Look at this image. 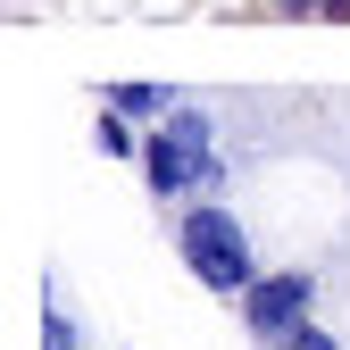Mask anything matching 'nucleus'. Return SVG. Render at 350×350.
I'll list each match as a JSON object with an SVG mask.
<instances>
[{"instance_id":"nucleus-1","label":"nucleus","mask_w":350,"mask_h":350,"mask_svg":"<svg viewBox=\"0 0 350 350\" xmlns=\"http://www.w3.org/2000/svg\"><path fill=\"white\" fill-rule=\"evenodd\" d=\"M184 267L208 284V292H250V242L226 208H200L184 217Z\"/></svg>"},{"instance_id":"nucleus-2","label":"nucleus","mask_w":350,"mask_h":350,"mask_svg":"<svg viewBox=\"0 0 350 350\" xmlns=\"http://www.w3.org/2000/svg\"><path fill=\"white\" fill-rule=\"evenodd\" d=\"M142 175H150V192H184L208 175V117L200 109H175L167 117V134L142 142Z\"/></svg>"},{"instance_id":"nucleus-3","label":"nucleus","mask_w":350,"mask_h":350,"mask_svg":"<svg viewBox=\"0 0 350 350\" xmlns=\"http://www.w3.org/2000/svg\"><path fill=\"white\" fill-rule=\"evenodd\" d=\"M300 309H309V275H267V284H250V325H258V334H300Z\"/></svg>"},{"instance_id":"nucleus-4","label":"nucleus","mask_w":350,"mask_h":350,"mask_svg":"<svg viewBox=\"0 0 350 350\" xmlns=\"http://www.w3.org/2000/svg\"><path fill=\"white\" fill-rule=\"evenodd\" d=\"M109 100H117L125 117H159V109H167L175 92H167V83H117V92H109Z\"/></svg>"},{"instance_id":"nucleus-5","label":"nucleus","mask_w":350,"mask_h":350,"mask_svg":"<svg viewBox=\"0 0 350 350\" xmlns=\"http://www.w3.org/2000/svg\"><path fill=\"white\" fill-rule=\"evenodd\" d=\"M42 334H51V350H75V325H67V309H51V325H42Z\"/></svg>"},{"instance_id":"nucleus-6","label":"nucleus","mask_w":350,"mask_h":350,"mask_svg":"<svg viewBox=\"0 0 350 350\" xmlns=\"http://www.w3.org/2000/svg\"><path fill=\"white\" fill-rule=\"evenodd\" d=\"M284 350H334L325 334H309V325H300V334H284Z\"/></svg>"}]
</instances>
